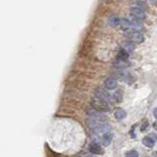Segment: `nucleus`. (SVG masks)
<instances>
[{
	"instance_id": "obj_1",
	"label": "nucleus",
	"mask_w": 157,
	"mask_h": 157,
	"mask_svg": "<svg viewBox=\"0 0 157 157\" xmlns=\"http://www.w3.org/2000/svg\"><path fill=\"white\" fill-rule=\"evenodd\" d=\"M91 105L95 109L96 111L98 112H106V111H109L110 110V107H109L108 103L99 98H94L93 100L91 102Z\"/></svg>"
},
{
	"instance_id": "obj_2",
	"label": "nucleus",
	"mask_w": 157,
	"mask_h": 157,
	"mask_svg": "<svg viewBox=\"0 0 157 157\" xmlns=\"http://www.w3.org/2000/svg\"><path fill=\"white\" fill-rule=\"evenodd\" d=\"M110 131H111V126H109L108 124H99L96 128L91 129L92 133H93L94 135H97V136L110 133Z\"/></svg>"
},
{
	"instance_id": "obj_3",
	"label": "nucleus",
	"mask_w": 157,
	"mask_h": 157,
	"mask_svg": "<svg viewBox=\"0 0 157 157\" xmlns=\"http://www.w3.org/2000/svg\"><path fill=\"white\" fill-rule=\"evenodd\" d=\"M88 114L90 115L89 118L93 119V121H97V123H100V124H106L107 121H108V118H107L106 115H104V114L100 113V112L96 111L95 109H93V111H88Z\"/></svg>"
},
{
	"instance_id": "obj_4",
	"label": "nucleus",
	"mask_w": 157,
	"mask_h": 157,
	"mask_svg": "<svg viewBox=\"0 0 157 157\" xmlns=\"http://www.w3.org/2000/svg\"><path fill=\"white\" fill-rule=\"evenodd\" d=\"M95 94H96L97 98L101 99V100L105 101V102H107V103H110V102L113 100V98H112V97L107 93L105 90H103V89H97Z\"/></svg>"
},
{
	"instance_id": "obj_5",
	"label": "nucleus",
	"mask_w": 157,
	"mask_h": 157,
	"mask_svg": "<svg viewBox=\"0 0 157 157\" xmlns=\"http://www.w3.org/2000/svg\"><path fill=\"white\" fill-rule=\"evenodd\" d=\"M129 39L134 43H142L144 42V36L139 32H133V33L128 34Z\"/></svg>"
},
{
	"instance_id": "obj_6",
	"label": "nucleus",
	"mask_w": 157,
	"mask_h": 157,
	"mask_svg": "<svg viewBox=\"0 0 157 157\" xmlns=\"http://www.w3.org/2000/svg\"><path fill=\"white\" fill-rule=\"evenodd\" d=\"M89 151L93 154H103V149L101 148L99 144L95 143V142H93L89 145Z\"/></svg>"
},
{
	"instance_id": "obj_7",
	"label": "nucleus",
	"mask_w": 157,
	"mask_h": 157,
	"mask_svg": "<svg viewBox=\"0 0 157 157\" xmlns=\"http://www.w3.org/2000/svg\"><path fill=\"white\" fill-rule=\"evenodd\" d=\"M131 13L133 14V16L136 17L137 19H144L146 17V14L145 12H144V10L137 8V7H134V8L131 9Z\"/></svg>"
},
{
	"instance_id": "obj_8",
	"label": "nucleus",
	"mask_w": 157,
	"mask_h": 157,
	"mask_svg": "<svg viewBox=\"0 0 157 157\" xmlns=\"http://www.w3.org/2000/svg\"><path fill=\"white\" fill-rule=\"evenodd\" d=\"M104 84H105L106 89H108V90H114V89H116V87H118V83H116V81L114 79H112V78L107 79Z\"/></svg>"
},
{
	"instance_id": "obj_9",
	"label": "nucleus",
	"mask_w": 157,
	"mask_h": 157,
	"mask_svg": "<svg viewBox=\"0 0 157 157\" xmlns=\"http://www.w3.org/2000/svg\"><path fill=\"white\" fill-rule=\"evenodd\" d=\"M114 116H115L116 119H124L126 118V110H124L123 108H121V107H118V108H116L115 110H114Z\"/></svg>"
},
{
	"instance_id": "obj_10",
	"label": "nucleus",
	"mask_w": 157,
	"mask_h": 157,
	"mask_svg": "<svg viewBox=\"0 0 157 157\" xmlns=\"http://www.w3.org/2000/svg\"><path fill=\"white\" fill-rule=\"evenodd\" d=\"M121 48H123L124 50H126L128 53H129V52L134 51L135 45L132 43L131 41H126V42H123V43H121Z\"/></svg>"
},
{
	"instance_id": "obj_11",
	"label": "nucleus",
	"mask_w": 157,
	"mask_h": 157,
	"mask_svg": "<svg viewBox=\"0 0 157 157\" xmlns=\"http://www.w3.org/2000/svg\"><path fill=\"white\" fill-rule=\"evenodd\" d=\"M112 139H113V134L107 133V134H105V135H103V137H102L101 141H102V143H103L105 146H108L109 144L111 143Z\"/></svg>"
},
{
	"instance_id": "obj_12",
	"label": "nucleus",
	"mask_w": 157,
	"mask_h": 157,
	"mask_svg": "<svg viewBox=\"0 0 157 157\" xmlns=\"http://www.w3.org/2000/svg\"><path fill=\"white\" fill-rule=\"evenodd\" d=\"M108 24L110 25L111 27L115 28L118 25H121V19H119L116 16H111L108 17Z\"/></svg>"
},
{
	"instance_id": "obj_13",
	"label": "nucleus",
	"mask_w": 157,
	"mask_h": 157,
	"mask_svg": "<svg viewBox=\"0 0 157 157\" xmlns=\"http://www.w3.org/2000/svg\"><path fill=\"white\" fill-rule=\"evenodd\" d=\"M121 29L124 30V31H128L129 29L132 28V22L126 19H121Z\"/></svg>"
},
{
	"instance_id": "obj_14",
	"label": "nucleus",
	"mask_w": 157,
	"mask_h": 157,
	"mask_svg": "<svg viewBox=\"0 0 157 157\" xmlns=\"http://www.w3.org/2000/svg\"><path fill=\"white\" fill-rule=\"evenodd\" d=\"M132 22V28H133L134 30H136L137 32L139 31V30H142L143 29V24L139 21V19H133V21L131 22Z\"/></svg>"
},
{
	"instance_id": "obj_15",
	"label": "nucleus",
	"mask_w": 157,
	"mask_h": 157,
	"mask_svg": "<svg viewBox=\"0 0 157 157\" xmlns=\"http://www.w3.org/2000/svg\"><path fill=\"white\" fill-rule=\"evenodd\" d=\"M142 143L144 144V146L148 147V148H152V147L154 146V143H155V142H154L153 140H151V139L149 138L148 136H147V137H144V138H143Z\"/></svg>"
},
{
	"instance_id": "obj_16",
	"label": "nucleus",
	"mask_w": 157,
	"mask_h": 157,
	"mask_svg": "<svg viewBox=\"0 0 157 157\" xmlns=\"http://www.w3.org/2000/svg\"><path fill=\"white\" fill-rule=\"evenodd\" d=\"M112 98H113L114 101L118 102V103H121V102L123 101V92H121V90H118V91L113 94Z\"/></svg>"
},
{
	"instance_id": "obj_17",
	"label": "nucleus",
	"mask_w": 157,
	"mask_h": 157,
	"mask_svg": "<svg viewBox=\"0 0 157 157\" xmlns=\"http://www.w3.org/2000/svg\"><path fill=\"white\" fill-rule=\"evenodd\" d=\"M129 57V53L126 50H124L123 48L118 51V59H121V60H126Z\"/></svg>"
},
{
	"instance_id": "obj_18",
	"label": "nucleus",
	"mask_w": 157,
	"mask_h": 157,
	"mask_svg": "<svg viewBox=\"0 0 157 157\" xmlns=\"http://www.w3.org/2000/svg\"><path fill=\"white\" fill-rule=\"evenodd\" d=\"M115 65L119 67V68H124V67L129 66V63L126 62V60H121V59H118L115 62Z\"/></svg>"
},
{
	"instance_id": "obj_19",
	"label": "nucleus",
	"mask_w": 157,
	"mask_h": 157,
	"mask_svg": "<svg viewBox=\"0 0 157 157\" xmlns=\"http://www.w3.org/2000/svg\"><path fill=\"white\" fill-rule=\"evenodd\" d=\"M126 157H139V154L137 151L131 150V151H128L126 153Z\"/></svg>"
},
{
	"instance_id": "obj_20",
	"label": "nucleus",
	"mask_w": 157,
	"mask_h": 157,
	"mask_svg": "<svg viewBox=\"0 0 157 157\" xmlns=\"http://www.w3.org/2000/svg\"><path fill=\"white\" fill-rule=\"evenodd\" d=\"M148 126H149L148 121H147V119H144L143 123H142V124H141V131H142V132L146 131V129H148Z\"/></svg>"
},
{
	"instance_id": "obj_21",
	"label": "nucleus",
	"mask_w": 157,
	"mask_h": 157,
	"mask_svg": "<svg viewBox=\"0 0 157 157\" xmlns=\"http://www.w3.org/2000/svg\"><path fill=\"white\" fill-rule=\"evenodd\" d=\"M135 7H137V8H139V9H142V10L147 8L146 4L143 3V2H136V4H135Z\"/></svg>"
},
{
	"instance_id": "obj_22",
	"label": "nucleus",
	"mask_w": 157,
	"mask_h": 157,
	"mask_svg": "<svg viewBox=\"0 0 157 157\" xmlns=\"http://www.w3.org/2000/svg\"><path fill=\"white\" fill-rule=\"evenodd\" d=\"M148 137L151 139V140H153L154 142H156V141H157V136H156V134H154V133H150V134L148 135Z\"/></svg>"
},
{
	"instance_id": "obj_23",
	"label": "nucleus",
	"mask_w": 157,
	"mask_h": 157,
	"mask_svg": "<svg viewBox=\"0 0 157 157\" xmlns=\"http://www.w3.org/2000/svg\"><path fill=\"white\" fill-rule=\"evenodd\" d=\"M135 129H136V124L132 126V129L129 131V135L132 136V138H135V137H136V135H135Z\"/></svg>"
},
{
	"instance_id": "obj_24",
	"label": "nucleus",
	"mask_w": 157,
	"mask_h": 157,
	"mask_svg": "<svg viewBox=\"0 0 157 157\" xmlns=\"http://www.w3.org/2000/svg\"><path fill=\"white\" fill-rule=\"evenodd\" d=\"M153 115H154V118H157V107L153 109Z\"/></svg>"
},
{
	"instance_id": "obj_25",
	"label": "nucleus",
	"mask_w": 157,
	"mask_h": 157,
	"mask_svg": "<svg viewBox=\"0 0 157 157\" xmlns=\"http://www.w3.org/2000/svg\"><path fill=\"white\" fill-rule=\"evenodd\" d=\"M152 157H157V151H154L153 153H152Z\"/></svg>"
},
{
	"instance_id": "obj_26",
	"label": "nucleus",
	"mask_w": 157,
	"mask_h": 157,
	"mask_svg": "<svg viewBox=\"0 0 157 157\" xmlns=\"http://www.w3.org/2000/svg\"><path fill=\"white\" fill-rule=\"evenodd\" d=\"M153 128H154V129H156V131H157V121H155V123H154V124H153Z\"/></svg>"
}]
</instances>
